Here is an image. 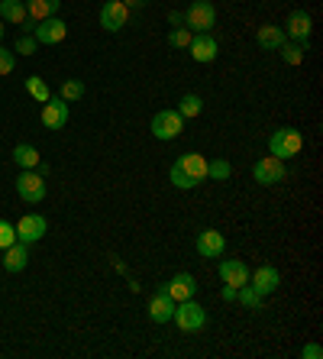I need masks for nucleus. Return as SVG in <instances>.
Wrapping results in <instances>:
<instances>
[{"instance_id":"obj_1","label":"nucleus","mask_w":323,"mask_h":359,"mask_svg":"<svg viewBox=\"0 0 323 359\" xmlns=\"http://www.w3.org/2000/svg\"><path fill=\"white\" fill-rule=\"evenodd\" d=\"M172 320L178 324V330H181V334H198V330H204V327H207V311L200 308L194 298H188V301H178V304H174Z\"/></svg>"},{"instance_id":"obj_2","label":"nucleus","mask_w":323,"mask_h":359,"mask_svg":"<svg viewBox=\"0 0 323 359\" xmlns=\"http://www.w3.org/2000/svg\"><path fill=\"white\" fill-rule=\"evenodd\" d=\"M304 149V136L298 130H291V126H282V130H275L272 140H268V152H272L275 159H294L298 152Z\"/></svg>"},{"instance_id":"obj_3","label":"nucleus","mask_w":323,"mask_h":359,"mask_svg":"<svg viewBox=\"0 0 323 359\" xmlns=\"http://www.w3.org/2000/svg\"><path fill=\"white\" fill-rule=\"evenodd\" d=\"M214 23H217V10L207 0H194V4L184 10V26H188L191 33H210Z\"/></svg>"},{"instance_id":"obj_4","label":"nucleus","mask_w":323,"mask_h":359,"mask_svg":"<svg viewBox=\"0 0 323 359\" xmlns=\"http://www.w3.org/2000/svg\"><path fill=\"white\" fill-rule=\"evenodd\" d=\"M17 194L26 204H39L46 198V175H42L39 168H23L17 178Z\"/></svg>"},{"instance_id":"obj_5","label":"nucleus","mask_w":323,"mask_h":359,"mask_svg":"<svg viewBox=\"0 0 323 359\" xmlns=\"http://www.w3.org/2000/svg\"><path fill=\"white\" fill-rule=\"evenodd\" d=\"M184 130V117L178 114V110H158L156 117H152V136L162 142L168 140H178Z\"/></svg>"},{"instance_id":"obj_6","label":"nucleus","mask_w":323,"mask_h":359,"mask_svg":"<svg viewBox=\"0 0 323 359\" xmlns=\"http://www.w3.org/2000/svg\"><path fill=\"white\" fill-rule=\"evenodd\" d=\"M126 23H130V7H126L123 0H107V4L100 7V26H104L107 33H120Z\"/></svg>"},{"instance_id":"obj_7","label":"nucleus","mask_w":323,"mask_h":359,"mask_svg":"<svg viewBox=\"0 0 323 359\" xmlns=\"http://www.w3.org/2000/svg\"><path fill=\"white\" fill-rule=\"evenodd\" d=\"M36 42L39 46H55V42H62L68 36V23L65 20H58V17H49V20H39L33 29Z\"/></svg>"},{"instance_id":"obj_8","label":"nucleus","mask_w":323,"mask_h":359,"mask_svg":"<svg viewBox=\"0 0 323 359\" xmlns=\"http://www.w3.org/2000/svg\"><path fill=\"white\" fill-rule=\"evenodd\" d=\"M13 230H17V240L29 246V243L46 236L49 224H46V217H39V214H26V217H20V224H13Z\"/></svg>"},{"instance_id":"obj_9","label":"nucleus","mask_w":323,"mask_h":359,"mask_svg":"<svg viewBox=\"0 0 323 359\" xmlns=\"http://www.w3.org/2000/svg\"><path fill=\"white\" fill-rule=\"evenodd\" d=\"M256 182L259 184H266V188H272V184H278V182H284V162L282 159H275V156H266V159H259L256 162Z\"/></svg>"},{"instance_id":"obj_10","label":"nucleus","mask_w":323,"mask_h":359,"mask_svg":"<svg viewBox=\"0 0 323 359\" xmlns=\"http://www.w3.org/2000/svg\"><path fill=\"white\" fill-rule=\"evenodd\" d=\"M42 123L46 130H65L68 123V100L62 97H49L42 104Z\"/></svg>"},{"instance_id":"obj_11","label":"nucleus","mask_w":323,"mask_h":359,"mask_svg":"<svg viewBox=\"0 0 323 359\" xmlns=\"http://www.w3.org/2000/svg\"><path fill=\"white\" fill-rule=\"evenodd\" d=\"M162 292L168 294V298L178 304V301H188V298H194V292H198V282H194V276L191 272H178V276L172 278V282L162 288Z\"/></svg>"},{"instance_id":"obj_12","label":"nucleus","mask_w":323,"mask_h":359,"mask_svg":"<svg viewBox=\"0 0 323 359\" xmlns=\"http://www.w3.org/2000/svg\"><path fill=\"white\" fill-rule=\"evenodd\" d=\"M191 59L194 62H200V65H207V62H214L217 59V39L210 33H194V39H191Z\"/></svg>"},{"instance_id":"obj_13","label":"nucleus","mask_w":323,"mask_h":359,"mask_svg":"<svg viewBox=\"0 0 323 359\" xmlns=\"http://www.w3.org/2000/svg\"><path fill=\"white\" fill-rule=\"evenodd\" d=\"M194 246H198V252L204 256V259H217V256H224L226 240H224V233H220V230H200Z\"/></svg>"},{"instance_id":"obj_14","label":"nucleus","mask_w":323,"mask_h":359,"mask_svg":"<svg viewBox=\"0 0 323 359\" xmlns=\"http://www.w3.org/2000/svg\"><path fill=\"white\" fill-rule=\"evenodd\" d=\"M174 165L181 168V172H184V175H188L194 184H200L204 178H207V156H200V152H184V156L174 162Z\"/></svg>"},{"instance_id":"obj_15","label":"nucleus","mask_w":323,"mask_h":359,"mask_svg":"<svg viewBox=\"0 0 323 359\" xmlns=\"http://www.w3.org/2000/svg\"><path fill=\"white\" fill-rule=\"evenodd\" d=\"M310 29H314V20H310L307 10H294L288 17V23H284V36H291L294 42H307Z\"/></svg>"},{"instance_id":"obj_16","label":"nucleus","mask_w":323,"mask_h":359,"mask_svg":"<svg viewBox=\"0 0 323 359\" xmlns=\"http://www.w3.org/2000/svg\"><path fill=\"white\" fill-rule=\"evenodd\" d=\"M278 285H282V276H278V269L275 266H259L256 276H252V288H256L262 298L272 292H278Z\"/></svg>"},{"instance_id":"obj_17","label":"nucleus","mask_w":323,"mask_h":359,"mask_svg":"<svg viewBox=\"0 0 323 359\" xmlns=\"http://www.w3.org/2000/svg\"><path fill=\"white\" fill-rule=\"evenodd\" d=\"M220 282H224V285H233V288H242V285L249 282L246 262H240V259H224V262H220Z\"/></svg>"},{"instance_id":"obj_18","label":"nucleus","mask_w":323,"mask_h":359,"mask_svg":"<svg viewBox=\"0 0 323 359\" xmlns=\"http://www.w3.org/2000/svg\"><path fill=\"white\" fill-rule=\"evenodd\" d=\"M29 266V250H26V243H13V246H7L4 250V269L7 272H23V269Z\"/></svg>"},{"instance_id":"obj_19","label":"nucleus","mask_w":323,"mask_h":359,"mask_svg":"<svg viewBox=\"0 0 323 359\" xmlns=\"http://www.w3.org/2000/svg\"><path fill=\"white\" fill-rule=\"evenodd\" d=\"M174 314V301L168 298L165 292H156L149 298V318L156 320V324H165V320H172Z\"/></svg>"},{"instance_id":"obj_20","label":"nucleus","mask_w":323,"mask_h":359,"mask_svg":"<svg viewBox=\"0 0 323 359\" xmlns=\"http://www.w3.org/2000/svg\"><path fill=\"white\" fill-rule=\"evenodd\" d=\"M23 4H26V17L33 20V23L55 17L58 7H62V0H23Z\"/></svg>"},{"instance_id":"obj_21","label":"nucleus","mask_w":323,"mask_h":359,"mask_svg":"<svg viewBox=\"0 0 323 359\" xmlns=\"http://www.w3.org/2000/svg\"><path fill=\"white\" fill-rule=\"evenodd\" d=\"M256 39H259V46H262V49H268V52H278V46H282V42L288 39V36H284V29H282V26H272V23H266V26H259Z\"/></svg>"},{"instance_id":"obj_22","label":"nucleus","mask_w":323,"mask_h":359,"mask_svg":"<svg viewBox=\"0 0 323 359\" xmlns=\"http://www.w3.org/2000/svg\"><path fill=\"white\" fill-rule=\"evenodd\" d=\"M0 20L23 26L26 20H29V17H26V4H23V0H0Z\"/></svg>"},{"instance_id":"obj_23","label":"nucleus","mask_w":323,"mask_h":359,"mask_svg":"<svg viewBox=\"0 0 323 359\" xmlns=\"http://www.w3.org/2000/svg\"><path fill=\"white\" fill-rule=\"evenodd\" d=\"M13 162H17L20 168H39L42 165L39 149H36V146H29V142H20L17 149H13Z\"/></svg>"},{"instance_id":"obj_24","label":"nucleus","mask_w":323,"mask_h":359,"mask_svg":"<svg viewBox=\"0 0 323 359\" xmlns=\"http://www.w3.org/2000/svg\"><path fill=\"white\" fill-rule=\"evenodd\" d=\"M304 52H307V42H288L284 39L282 46H278V55H282L288 65H301V62H304Z\"/></svg>"},{"instance_id":"obj_25","label":"nucleus","mask_w":323,"mask_h":359,"mask_svg":"<svg viewBox=\"0 0 323 359\" xmlns=\"http://www.w3.org/2000/svg\"><path fill=\"white\" fill-rule=\"evenodd\" d=\"M174 110H178L184 120H188V117H200V110H204V100H200L198 94H184V97L178 100V107H174Z\"/></svg>"},{"instance_id":"obj_26","label":"nucleus","mask_w":323,"mask_h":359,"mask_svg":"<svg viewBox=\"0 0 323 359\" xmlns=\"http://www.w3.org/2000/svg\"><path fill=\"white\" fill-rule=\"evenodd\" d=\"M26 91L33 94L39 104H46V100L52 97V91H49V84H46V78H39V75H29V78H26Z\"/></svg>"},{"instance_id":"obj_27","label":"nucleus","mask_w":323,"mask_h":359,"mask_svg":"<svg viewBox=\"0 0 323 359\" xmlns=\"http://www.w3.org/2000/svg\"><path fill=\"white\" fill-rule=\"evenodd\" d=\"M236 301H240V304H242V308H249V311H259V308H262V294H259L256 292V288H252V285H242V288H240V292H236Z\"/></svg>"},{"instance_id":"obj_28","label":"nucleus","mask_w":323,"mask_h":359,"mask_svg":"<svg viewBox=\"0 0 323 359\" xmlns=\"http://www.w3.org/2000/svg\"><path fill=\"white\" fill-rule=\"evenodd\" d=\"M233 175V165L226 159H207V178L214 182H226Z\"/></svg>"},{"instance_id":"obj_29","label":"nucleus","mask_w":323,"mask_h":359,"mask_svg":"<svg viewBox=\"0 0 323 359\" xmlns=\"http://www.w3.org/2000/svg\"><path fill=\"white\" fill-rule=\"evenodd\" d=\"M191 39H194V33H191L188 26H174L172 33H168V46H174V49H188Z\"/></svg>"},{"instance_id":"obj_30","label":"nucleus","mask_w":323,"mask_h":359,"mask_svg":"<svg viewBox=\"0 0 323 359\" xmlns=\"http://www.w3.org/2000/svg\"><path fill=\"white\" fill-rule=\"evenodd\" d=\"M84 97V81H78V78H68L65 84H62V100H81Z\"/></svg>"},{"instance_id":"obj_31","label":"nucleus","mask_w":323,"mask_h":359,"mask_svg":"<svg viewBox=\"0 0 323 359\" xmlns=\"http://www.w3.org/2000/svg\"><path fill=\"white\" fill-rule=\"evenodd\" d=\"M168 178H172V184H174V188H181V191H191V188H198V184L191 182V178L184 175V172H181V168H178V165H172V172H168Z\"/></svg>"},{"instance_id":"obj_32","label":"nucleus","mask_w":323,"mask_h":359,"mask_svg":"<svg viewBox=\"0 0 323 359\" xmlns=\"http://www.w3.org/2000/svg\"><path fill=\"white\" fill-rule=\"evenodd\" d=\"M13 243H17V230H13V224L0 220V250H7V246H13Z\"/></svg>"},{"instance_id":"obj_33","label":"nucleus","mask_w":323,"mask_h":359,"mask_svg":"<svg viewBox=\"0 0 323 359\" xmlns=\"http://www.w3.org/2000/svg\"><path fill=\"white\" fill-rule=\"evenodd\" d=\"M36 49H39V42H36V36L23 33V36L17 39V52H20V55H33Z\"/></svg>"},{"instance_id":"obj_34","label":"nucleus","mask_w":323,"mask_h":359,"mask_svg":"<svg viewBox=\"0 0 323 359\" xmlns=\"http://www.w3.org/2000/svg\"><path fill=\"white\" fill-rule=\"evenodd\" d=\"M13 52H7L4 49V46H0V75H10V72H13Z\"/></svg>"},{"instance_id":"obj_35","label":"nucleus","mask_w":323,"mask_h":359,"mask_svg":"<svg viewBox=\"0 0 323 359\" xmlns=\"http://www.w3.org/2000/svg\"><path fill=\"white\" fill-rule=\"evenodd\" d=\"M301 359H323V350L317 343H307L304 350H301Z\"/></svg>"},{"instance_id":"obj_36","label":"nucleus","mask_w":323,"mask_h":359,"mask_svg":"<svg viewBox=\"0 0 323 359\" xmlns=\"http://www.w3.org/2000/svg\"><path fill=\"white\" fill-rule=\"evenodd\" d=\"M236 292H240V288H233V285H224V288H220V298H224V301H236Z\"/></svg>"},{"instance_id":"obj_37","label":"nucleus","mask_w":323,"mask_h":359,"mask_svg":"<svg viewBox=\"0 0 323 359\" xmlns=\"http://www.w3.org/2000/svg\"><path fill=\"white\" fill-rule=\"evenodd\" d=\"M168 23H172V26H184V13L172 10V13H168Z\"/></svg>"},{"instance_id":"obj_38","label":"nucleus","mask_w":323,"mask_h":359,"mask_svg":"<svg viewBox=\"0 0 323 359\" xmlns=\"http://www.w3.org/2000/svg\"><path fill=\"white\" fill-rule=\"evenodd\" d=\"M123 4H126L130 10H136V7H142V4H149V0H123Z\"/></svg>"},{"instance_id":"obj_39","label":"nucleus","mask_w":323,"mask_h":359,"mask_svg":"<svg viewBox=\"0 0 323 359\" xmlns=\"http://www.w3.org/2000/svg\"><path fill=\"white\" fill-rule=\"evenodd\" d=\"M0 39H4V20H0Z\"/></svg>"}]
</instances>
